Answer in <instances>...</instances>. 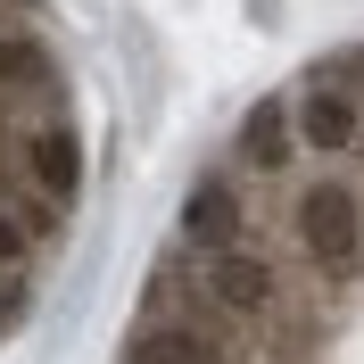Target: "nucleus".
I'll use <instances>...</instances> for the list:
<instances>
[{"mask_svg": "<svg viewBox=\"0 0 364 364\" xmlns=\"http://www.w3.org/2000/svg\"><path fill=\"white\" fill-rule=\"evenodd\" d=\"M290 133L306 149H323V158H348L364 141V100L348 83H331V75H315L306 91H290Z\"/></svg>", "mask_w": 364, "mask_h": 364, "instance_id": "nucleus-3", "label": "nucleus"}, {"mask_svg": "<svg viewBox=\"0 0 364 364\" xmlns=\"http://www.w3.org/2000/svg\"><path fill=\"white\" fill-rule=\"evenodd\" d=\"M25 306V282H17V265H0V315H17Z\"/></svg>", "mask_w": 364, "mask_h": 364, "instance_id": "nucleus-11", "label": "nucleus"}, {"mask_svg": "<svg viewBox=\"0 0 364 364\" xmlns=\"http://www.w3.org/2000/svg\"><path fill=\"white\" fill-rule=\"evenodd\" d=\"M191 273H199L207 306H224V315H240V323H265L273 306H282V273H273L249 240H232V249H199Z\"/></svg>", "mask_w": 364, "mask_h": 364, "instance_id": "nucleus-2", "label": "nucleus"}, {"mask_svg": "<svg viewBox=\"0 0 364 364\" xmlns=\"http://www.w3.org/2000/svg\"><path fill=\"white\" fill-rule=\"evenodd\" d=\"M232 158H240V174H257V182L290 174V158H298V133H290V91H265V100L240 116V141H232Z\"/></svg>", "mask_w": 364, "mask_h": 364, "instance_id": "nucleus-4", "label": "nucleus"}, {"mask_svg": "<svg viewBox=\"0 0 364 364\" xmlns=\"http://www.w3.org/2000/svg\"><path fill=\"white\" fill-rule=\"evenodd\" d=\"M25 257H33V224L0 199V265H25Z\"/></svg>", "mask_w": 364, "mask_h": 364, "instance_id": "nucleus-9", "label": "nucleus"}, {"mask_svg": "<svg viewBox=\"0 0 364 364\" xmlns=\"http://www.w3.org/2000/svg\"><path fill=\"white\" fill-rule=\"evenodd\" d=\"M182 240H191V249H232V240H249V199H240L224 174H207L199 191H191V207H182Z\"/></svg>", "mask_w": 364, "mask_h": 364, "instance_id": "nucleus-5", "label": "nucleus"}, {"mask_svg": "<svg viewBox=\"0 0 364 364\" xmlns=\"http://www.w3.org/2000/svg\"><path fill=\"white\" fill-rule=\"evenodd\" d=\"M124 364H207V331L199 323H166V315H141L133 340H124Z\"/></svg>", "mask_w": 364, "mask_h": 364, "instance_id": "nucleus-7", "label": "nucleus"}, {"mask_svg": "<svg viewBox=\"0 0 364 364\" xmlns=\"http://www.w3.org/2000/svg\"><path fill=\"white\" fill-rule=\"evenodd\" d=\"M50 83V50L33 33H0V91H33Z\"/></svg>", "mask_w": 364, "mask_h": 364, "instance_id": "nucleus-8", "label": "nucleus"}, {"mask_svg": "<svg viewBox=\"0 0 364 364\" xmlns=\"http://www.w3.org/2000/svg\"><path fill=\"white\" fill-rule=\"evenodd\" d=\"M25 174L67 207L75 191H83V141H75V124H33V133H25Z\"/></svg>", "mask_w": 364, "mask_h": 364, "instance_id": "nucleus-6", "label": "nucleus"}, {"mask_svg": "<svg viewBox=\"0 0 364 364\" xmlns=\"http://www.w3.org/2000/svg\"><path fill=\"white\" fill-rule=\"evenodd\" d=\"M290 232H298V249H306V265L323 282H356V265H364V199L348 182H306L290 199Z\"/></svg>", "mask_w": 364, "mask_h": 364, "instance_id": "nucleus-1", "label": "nucleus"}, {"mask_svg": "<svg viewBox=\"0 0 364 364\" xmlns=\"http://www.w3.org/2000/svg\"><path fill=\"white\" fill-rule=\"evenodd\" d=\"M323 75H331V83H348V91H356V100H364V50H348V58H331V67H323Z\"/></svg>", "mask_w": 364, "mask_h": 364, "instance_id": "nucleus-10", "label": "nucleus"}]
</instances>
